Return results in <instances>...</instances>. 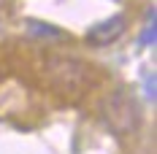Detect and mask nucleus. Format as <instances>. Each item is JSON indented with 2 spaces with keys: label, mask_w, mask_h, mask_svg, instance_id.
<instances>
[{
  "label": "nucleus",
  "mask_w": 157,
  "mask_h": 154,
  "mask_svg": "<svg viewBox=\"0 0 157 154\" xmlns=\"http://www.w3.org/2000/svg\"><path fill=\"white\" fill-rule=\"evenodd\" d=\"M127 30V19L122 14H114L109 19H100V22H95L90 30L84 32V41L95 49H103V46H111V43H117Z\"/></svg>",
  "instance_id": "obj_2"
},
{
  "label": "nucleus",
  "mask_w": 157,
  "mask_h": 154,
  "mask_svg": "<svg viewBox=\"0 0 157 154\" xmlns=\"http://www.w3.org/2000/svg\"><path fill=\"white\" fill-rule=\"evenodd\" d=\"M27 30L33 35H52V38H60L63 35V30H57L52 24H44V22H27Z\"/></svg>",
  "instance_id": "obj_3"
},
{
  "label": "nucleus",
  "mask_w": 157,
  "mask_h": 154,
  "mask_svg": "<svg viewBox=\"0 0 157 154\" xmlns=\"http://www.w3.org/2000/svg\"><path fill=\"white\" fill-rule=\"evenodd\" d=\"M103 119L117 135H130L138 130L141 124V106L136 100V95L127 89H117L111 97L103 103Z\"/></svg>",
  "instance_id": "obj_1"
}]
</instances>
